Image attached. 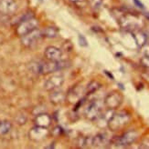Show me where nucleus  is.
I'll return each mask as SVG.
<instances>
[{"label":"nucleus","mask_w":149,"mask_h":149,"mask_svg":"<svg viewBox=\"0 0 149 149\" xmlns=\"http://www.w3.org/2000/svg\"><path fill=\"white\" fill-rule=\"evenodd\" d=\"M16 122L18 125H24L27 122V116L24 114H19L16 117Z\"/></svg>","instance_id":"ddd939ff"},{"label":"nucleus","mask_w":149,"mask_h":149,"mask_svg":"<svg viewBox=\"0 0 149 149\" xmlns=\"http://www.w3.org/2000/svg\"><path fill=\"white\" fill-rule=\"evenodd\" d=\"M0 122H1V121H0Z\"/></svg>","instance_id":"2eb2a0df"},{"label":"nucleus","mask_w":149,"mask_h":149,"mask_svg":"<svg viewBox=\"0 0 149 149\" xmlns=\"http://www.w3.org/2000/svg\"><path fill=\"white\" fill-rule=\"evenodd\" d=\"M133 1H135V3H136V5H137L139 7H141V8H144V6H143V4L141 3L139 0H133Z\"/></svg>","instance_id":"4468645a"},{"label":"nucleus","mask_w":149,"mask_h":149,"mask_svg":"<svg viewBox=\"0 0 149 149\" xmlns=\"http://www.w3.org/2000/svg\"><path fill=\"white\" fill-rule=\"evenodd\" d=\"M18 9V5L15 0H0V15L9 16Z\"/></svg>","instance_id":"20e7f679"},{"label":"nucleus","mask_w":149,"mask_h":149,"mask_svg":"<svg viewBox=\"0 0 149 149\" xmlns=\"http://www.w3.org/2000/svg\"><path fill=\"white\" fill-rule=\"evenodd\" d=\"M12 127L11 123L8 121L0 122V136H5L10 131Z\"/></svg>","instance_id":"9b49d317"},{"label":"nucleus","mask_w":149,"mask_h":149,"mask_svg":"<svg viewBox=\"0 0 149 149\" xmlns=\"http://www.w3.org/2000/svg\"><path fill=\"white\" fill-rule=\"evenodd\" d=\"M49 134V130L46 127H41V126L35 125L33 128L28 132V136L33 141H41L45 139Z\"/></svg>","instance_id":"423d86ee"},{"label":"nucleus","mask_w":149,"mask_h":149,"mask_svg":"<svg viewBox=\"0 0 149 149\" xmlns=\"http://www.w3.org/2000/svg\"><path fill=\"white\" fill-rule=\"evenodd\" d=\"M96 113H97V107H96L94 105L91 106L86 111V115L89 118L93 119L96 116Z\"/></svg>","instance_id":"f8f14e48"},{"label":"nucleus","mask_w":149,"mask_h":149,"mask_svg":"<svg viewBox=\"0 0 149 149\" xmlns=\"http://www.w3.org/2000/svg\"><path fill=\"white\" fill-rule=\"evenodd\" d=\"M69 63L66 61H37L29 65V70L37 74H48L66 68Z\"/></svg>","instance_id":"f257e3e1"},{"label":"nucleus","mask_w":149,"mask_h":149,"mask_svg":"<svg viewBox=\"0 0 149 149\" xmlns=\"http://www.w3.org/2000/svg\"><path fill=\"white\" fill-rule=\"evenodd\" d=\"M42 37H47V38H54L58 36V29L54 26H48L43 28L41 30Z\"/></svg>","instance_id":"9d476101"},{"label":"nucleus","mask_w":149,"mask_h":149,"mask_svg":"<svg viewBox=\"0 0 149 149\" xmlns=\"http://www.w3.org/2000/svg\"><path fill=\"white\" fill-rule=\"evenodd\" d=\"M38 26H39V21L35 17H31L19 22V24L16 29V33L18 36L22 37L23 36L28 34L29 32L33 31L34 29L38 28Z\"/></svg>","instance_id":"f03ea898"},{"label":"nucleus","mask_w":149,"mask_h":149,"mask_svg":"<svg viewBox=\"0 0 149 149\" xmlns=\"http://www.w3.org/2000/svg\"><path fill=\"white\" fill-rule=\"evenodd\" d=\"M64 83V77L61 74H55V76L49 77L44 84V88L47 91H53L55 89L61 87Z\"/></svg>","instance_id":"39448f33"},{"label":"nucleus","mask_w":149,"mask_h":149,"mask_svg":"<svg viewBox=\"0 0 149 149\" xmlns=\"http://www.w3.org/2000/svg\"><path fill=\"white\" fill-rule=\"evenodd\" d=\"M41 37H42L41 30L36 28L33 31L29 32L28 34L21 37V44L23 45L25 47H31L41 38Z\"/></svg>","instance_id":"7ed1b4c3"},{"label":"nucleus","mask_w":149,"mask_h":149,"mask_svg":"<svg viewBox=\"0 0 149 149\" xmlns=\"http://www.w3.org/2000/svg\"><path fill=\"white\" fill-rule=\"evenodd\" d=\"M49 99L50 102L54 104V105H59V104H61L65 100V95L62 91L55 89L49 95Z\"/></svg>","instance_id":"1a4fd4ad"},{"label":"nucleus","mask_w":149,"mask_h":149,"mask_svg":"<svg viewBox=\"0 0 149 149\" xmlns=\"http://www.w3.org/2000/svg\"><path fill=\"white\" fill-rule=\"evenodd\" d=\"M34 123H35V125L48 128L51 124V117L48 114H45V113L36 115L34 118Z\"/></svg>","instance_id":"6e6552de"},{"label":"nucleus","mask_w":149,"mask_h":149,"mask_svg":"<svg viewBox=\"0 0 149 149\" xmlns=\"http://www.w3.org/2000/svg\"><path fill=\"white\" fill-rule=\"evenodd\" d=\"M44 56L49 61H59L62 56L61 50L56 47H48L44 52Z\"/></svg>","instance_id":"0eeeda50"}]
</instances>
